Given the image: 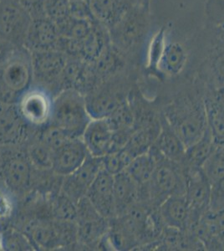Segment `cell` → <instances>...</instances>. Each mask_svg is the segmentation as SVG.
<instances>
[{
  "label": "cell",
  "instance_id": "29",
  "mask_svg": "<svg viewBox=\"0 0 224 251\" xmlns=\"http://www.w3.org/2000/svg\"><path fill=\"white\" fill-rule=\"evenodd\" d=\"M31 15L32 19L44 17L46 15V0H18Z\"/></svg>",
  "mask_w": 224,
  "mask_h": 251
},
{
  "label": "cell",
  "instance_id": "1",
  "mask_svg": "<svg viewBox=\"0 0 224 251\" xmlns=\"http://www.w3.org/2000/svg\"><path fill=\"white\" fill-rule=\"evenodd\" d=\"M50 117L53 125L72 138L82 136L91 122L85 97L73 89L64 91L53 100Z\"/></svg>",
  "mask_w": 224,
  "mask_h": 251
},
{
  "label": "cell",
  "instance_id": "8",
  "mask_svg": "<svg viewBox=\"0 0 224 251\" xmlns=\"http://www.w3.org/2000/svg\"><path fill=\"white\" fill-rule=\"evenodd\" d=\"M60 34L56 24L47 17L32 20L26 35L25 47L30 52L58 50Z\"/></svg>",
  "mask_w": 224,
  "mask_h": 251
},
{
  "label": "cell",
  "instance_id": "7",
  "mask_svg": "<svg viewBox=\"0 0 224 251\" xmlns=\"http://www.w3.org/2000/svg\"><path fill=\"white\" fill-rule=\"evenodd\" d=\"M145 29V17L142 12L131 6L119 21L108 30L114 47L125 49L134 46Z\"/></svg>",
  "mask_w": 224,
  "mask_h": 251
},
{
  "label": "cell",
  "instance_id": "6",
  "mask_svg": "<svg viewBox=\"0 0 224 251\" xmlns=\"http://www.w3.org/2000/svg\"><path fill=\"white\" fill-rule=\"evenodd\" d=\"M212 187V183L201 169L189 168L186 177L185 191V197L191 210L190 224L187 230L196 226L201 216L209 210Z\"/></svg>",
  "mask_w": 224,
  "mask_h": 251
},
{
  "label": "cell",
  "instance_id": "19",
  "mask_svg": "<svg viewBox=\"0 0 224 251\" xmlns=\"http://www.w3.org/2000/svg\"><path fill=\"white\" fill-rule=\"evenodd\" d=\"M162 157H163L162 155L156 151L153 146H151L149 151L136 156L125 169V172L140 188L145 187L150 182L157 162Z\"/></svg>",
  "mask_w": 224,
  "mask_h": 251
},
{
  "label": "cell",
  "instance_id": "18",
  "mask_svg": "<svg viewBox=\"0 0 224 251\" xmlns=\"http://www.w3.org/2000/svg\"><path fill=\"white\" fill-rule=\"evenodd\" d=\"M114 199L117 214H123L140 199V187L125 171L114 175Z\"/></svg>",
  "mask_w": 224,
  "mask_h": 251
},
{
  "label": "cell",
  "instance_id": "24",
  "mask_svg": "<svg viewBox=\"0 0 224 251\" xmlns=\"http://www.w3.org/2000/svg\"><path fill=\"white\" fill-rule=\"evenodd\" d=\"M207 125L210 129L216 143H224V111L219 107L213 98L205 100Z\"/></svg>",
  "mask_w": 224,
  "mask_h": 251
},
{
  "label": "cell",
  "instance_id": "35",
  "mask_svg": "<svg viewBox=\"0 0 224 251\" xmlns=\"http://www.w3.org/2000/svg\"></svg>",
  "mask_w": 224,
  "mask_h": 251
},
{
  "label": "cell",
  "instance_id": "23",
  "mask_svg": "<svg viewBox=\"0 0 224 251\" xmlns=\"http://www.w3.org/2000/svg\"><path fill=\"white\" fill-rule=\"evenodd\" d=\"M6 182L11 188L20 189L25 188L30 178V167L23 158H14L4 168Z\"/></svg>",
  "mask_w": 224,
  "mask_h": 251
},
{
  "label": "cell",
  "instance_id": "20",
  "mask_svg": "<svg viewBox=\"0 0 224 251\" xmlns=\"http://www.w3.org/2000/svg\"><path fill=\"white\" fill-rule=\"evenodd\" d=\"M218 143H216L210 129L207 125L204 133L199 140L187 147L183 163H186L189 168L201 169V166L214 151Z\"/></svg>",
  "mask_w": 224,
  "mask_h": 251
},
{
  "label": "cell",
  "instance_id": "28",
  "mask_svg": "<svg viewBox=\"0 0 224 251\" xmlns=\"http://www.w3.org/2000/svg\"><path fill=\"white\" fill-rule=\"evenodd\" d=\"M224 208V177L213 184L209 211H217Z\"/></svg>",
  "mask_w": 224,
  "mask_h": 251
},
{
  "label": "cell",
  "instance_id": "12",
  "mask_svg": "<svg viewBox=\"0 0 224 251\" xmlns=\"http://www.w3.org/2000/svg\"><path fill=\"white\" fill-rule=\"evenodd\" d=\"M20 113L33 124H42L50 117L53 100L40 88L29 89L20 98Z\"/></svg>",
  "mask_w": 224,
  "mask_h": 251
},
{
  "label": "cell",
  "instance_id": "34",
  "mask_svg": "<svg viewBox=\"0 0 224 251\" xmlns=\"http://www.w3.org/2000/svg\"><path fill=\"white\" fill-rule=\"evenodd\" d=\"M213 100L224 111V86H220L213 95Z\"/></svg>",
  "mask_w": 224,
  "mask_h": 251
},
{
  "label": "cell",
  "instance_id": "4",
  "mask_svg": "<svg viewBox=\"0 0 224 251\" xmlns=\"http://www.w3.org/2000/svg\"><path fill=\"white\" fill-rule=\"evenodd\" d=\"M178 164L164 157L160 158L150 182L146 186L150 200L158 206L167 198L185 194L186 177Z\"/></svg>",
  "mask_w": 224,
  "mask_h": 251
},
{
  "label": "cell",
  "instance_id": "5",
  "mask_svg": "<svg viewBox=\"0 0 224 251\" xmlns=\"http://www.w3.org/2000/svg\"><path fill=\"white\" fill-rule=\"evenodd\" d=\"M31 15L18 0H0V35L16 47H25Z\"/></svg>",
  "mask_w": 224,
  "mask_h": 251
},
{
  "label": "cell",
  "instance_id": "15",
  "mask_svg": "<svg viewBox=\"0 0 224 251\" xmlns=\"http://www.w3.org/2000/svg\"><path fill=\"white\" fill-rule=\"evenodd\" d=\"M152 146L166 159L176 163L184 162L187 147L166 118L161 123L158 135Z\"/></svg>",
  "mask_w": 224,
  "mask_h": 251
},
{
  "label": "cell",
  "instance_id": "26",
  "mask_svg": "<svg viewBox=\"0 0 224 251\" xmlns=\"http://www.w3.org/2000/svg\"><path fill=\"white\" fill-rule=\"evenodd\" d=\"M151 144L150 133L147 130H142L131 135V137L123 147L134 157L149 151Z\"/></svg>",
  "mask_w": 224,
  "mask_h": 251
},
{
  "label": "cell",
  "instance_id": "21",
  "mask_svg": "<svg viewBox=\"0 0 224 251\" xmlns=\"http://www.w3.org/2000/svg\"><path fill=\"white\" fill-rule=\"evenodd\" d=\"M86 110L91 118L105 119L111 117L122 106L115 95L101 93L85 99Z\"/></svg>",
  "mask_w": 224,
  "mask_h": 251
},
{
  "label": "cell",
  "instance_id": "22",
  "mask_svg": "<svg viewBox=\"0 0 224 251\" xmlns=\"http://www.w3.org/2000/svg\"><path fill=\"white\" fill-rule=\"evenodd\" d=\"M187 61L186 50L179 43H171L166 46L160 60V66L167 74L176 75L182 71Z\"/></svg>",
  "mask_w": 224,
  "mask_h": 251
},
{
  "label": "cell",
  "instance_id": "17",
  "mask_svg": "<svg viewBox=\"0 0 224 251\" xmlns=\"http://www.w3.org/2000/svg\"><path fill=\"white\" fill-rule=\"evenodd\" d=\"M94 19L110 29L131 5L128 0H87Z\"/></svg>",
  "mask_w": 224,
  "mask_h": 251
},
{
  "label": "cell",
  "instance_id": "3",
  "mask_svg": "<svg viewBox=\"0 0 224 251\" xmlns=\"http://www.w3.org/2000/svg\"><path fill=\"white\" fill-rule=\"evenodd\" d=\"M165 118L187 148L199 140L207 128L205 106L176 104L169 108Z\"/></svg>",
  "mask_w": 224,
  "mask_h": 251
},
{
  "label": "cell",
  "instance_id": "27",
  "mask_svg": "<svg viewBox=\"0 0 224 251\" xmlns=\"http://www.w3.org/2000/svg\"><path fill=\"white\" fill-rule=\"evenodd\" d=\"M72 137L66 134L65 131L59 128L56 126L53 125L51 127L44 133V142L49 149L52 151L59 149L60 147L71 140Z\"/></svg>",
  "mask_w": 224,
  "mask_h": 251
},
{
  "label": "cell",
  "instance_id": "33",
  "mask_svg": "<svg viewBox=\"0 0 224 251\" xmlns=\"http://www.w3.org/2000/svg\"><path fill=\"white\" fill-rule=\"evenodd\" d=\"M58 213L61 217L67 218L69 216L75 215V207L73 206V203H71V200H67V199H64V200H60L59 201V205H58Z\"/></svg>",
  "mask_w": 224,
  "mask_h": 251
},
{
  "label": "cell",
  "instance_id": "14",
  "mask_svg": "<svg viewBox=\"0 0 224 251\" xmlns=\"http://www.w3.org/2000/svg\"><path fill=\"white\" fill-rule=\"evenodd\" d=\"M159 216L166 227L186 231L190 224L191 210L185 194H176L160 203Z\"/></svg>",
  "mask_w": 224,
  "mask_h": 251
},
{
  "label": "cell",
  "instance_id": "30",
  "mask_svg": "<svg viewBox=\"0 0 224 251\" xmlns=\"http://www.w3.org/2000/svg\"><path fill=\"white\" fill-rule=\"evenodd\" d=\"M52 154L53 151L46 144H44V146L35 148L32 151L31 156L34 162L39 164L52 166Z\"/></svg>",
  "mask_w": 224,
  "mask_h": 251
},
{
  "label": "cell",
  "instance_id": "16",
  "mask_svg": "<svg viewBox=\"0 0 224 251\" xmlns=\"http://www.w3.org/2000/svg\"><path fill=\"white\" fill-rule=\"evenodd\" d=\"M34 75L44 79H54L66 69L68 56L59 50L31 52Z\"/></svg>",
  "mask_w": 224,
  "mask_h": 251
},
{
  "label": "cell",
  "instance_id": "9",
  "mask_svg": "<svg viewBox=\"0 0 224 251\" xmlns=\"http://www.w3.org/2000/svg\"><path fill=\"white\" fill-rule=\"evenodd\" d=\"M116 130L109 118L91 121L83 133V142L89 153L103 157L113 151Z\"/></svg>",
  "mask_w": 224,
  "mask_h": 251
},
{
  "label": "cell",
  "instance_id": "10",
  "mask_svg": "<svg viewBox=\"0 0 224 251\" xmlns=\"http://www.w3.org/2000/svg\"><path fill=\"white\" fill-rule=\"evenodd\" d=\"M114 176L103 168L91 183L86 197L102 217L110 218L117 214L114 199Z\"/></svg>",
  "mask_w": 224,
  "mask_h": 251
},
{
  "label": "cell",
  "instance_id": "25",
  "mask_svg": "<svg viewBox=\"0 0 224 251\" xmlns=\"http://www.w3.org/2000/svg\"><path fill=\"white\" fill-rule=\"evenodd\" d=\"M201 169L212 185L224 178V143L217 145L214 151L201 166Z\"/></svg>",
  "mask_w": 224,
  "mask_h": 251
},
{
  "label": "cell",
  "instance_id": "31",
  "mask_svg": "<svg viewBox=\"0 0 224 251\" xmlns=\"http://www.w3.org/2000/svg\"><path fill=\"white\" fill-rule=\"evenodd\" d=\"M218 52L213 62V72L219 87L224 86V46Z\"/></svg>",
  "mask_w": 224,
  "mask_h": 251
},
{
  "label": "cell",
  "instance_id": "2",
  "mask_svg": "<svg viewBox=\"0 0 224 251\" xmlns=\"http://www.w3.org/2000/svg\"><path fill=\"white\" fill-rule=\"evenodd\" d=\"M31 52L20 47L0 68V96L20 99L31 87L34 80Z\"/></svg>",
  "mask_w": 224,
  "mask_h": 251
},
{
  "label": "cell",
  "instance_id": "13",
  "mask_svg": "<svg viewBox=\"0 0 224 251\" xmlns=\"http://www.w3.org/2000/svg\"><path fill=\"white\" fill-rule=\"evenodd\" d=\"M103 169L102 157L89 155L82 165L69 175L68 182L66 184V192L72 200H80L86 194L91 183Z\"/></svg>",
  "mask_w": 224,
  "mask_h": 251
},
{
  "label": "cell",
  "instance_id": "11",
  "mask_svg": "<svg viewBox=\"0 0 224 251\" xmlns=\"http://www.w3.org/2000/svg\"><path fill=\"white\" fill-rule=\"evenodd\" d=\"M89 155L84 142L71 138L53 151L52 168L57 174L71 175L82 165Z\"/></svg>",
  "mask_w": 224,
  "mask_h": 251
},
{
  "label": "cell",
  "instance_id": "32",
  "mask_svg": "<svg viewBox=\"0 0 224 251\" xmlns=\"http://www.w3.org/2000/svg\"><path fill=\"white\" fill-rule=\"evenodd\" d=\"M17 48L19 47L14 46L0 35V68L11 57Z\"/></svg>",
  "mask_w": 224,
  "mask_h": 251
}]
</instances>
